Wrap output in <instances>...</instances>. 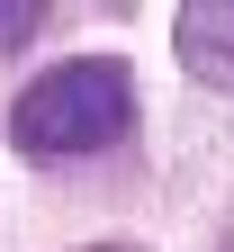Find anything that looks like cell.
<instances>
[{"label": "cell", "mask_w": 234, "mask_h": 252, "mask_svg": "<svg viewBox=\"0 0 234 252\" xmlns=\"http://www.w3.org/2000/svg\"><path fill=\"white\" fill-rule=\"evenodd\" d=\"M135 135V72H126L117 54H72L36 72L9 99V144L54 162V153H108Z\"/></svg>", "instance_id": "obj_1"}, {"label": "cell", "mask_w": 234, "mask_h": 252, "mask_svg": "<svg viewBox=\"0 0 234 252\" xmlns=\"http://www.w3.org/2000/svg\"><path fill=\"white\" fill-rule=\"evenodd\" d=\"M36 0H0V45H27V36H36Z\"/></svg>", "instance_id": "obj_3"}, {"label": "cell", "mask_w": 234, "mask_h": 252, "mask_svg": "<svg viewBox=\"0 0 234 252\" xmlns=\"http://www.w3.org/2000/svg\"><path fill=\"white\" fill-rule=\"evenodd\" d=\"M90 252H144V243H90Z\"/></svg>", "instance_id": "obj_4"}, {"label": "cell", "mask_w": 234, "mask_h": 252, "mask_svg": "<svg viewBox=\"0 0 234 252\" xmlns=\"http://www.w3.org/2000/svg\"><path fill=\"white\" fill-rule=\"evenodd\" d=\"M171 54L189 63V81H207L234 99V0H189L171 18Z\"/></svg>", "instance_id": "obj_2"}]
</instances>
